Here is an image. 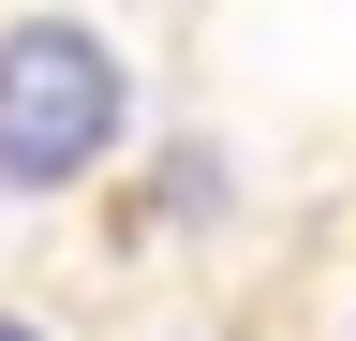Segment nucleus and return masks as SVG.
<instances>
[{
    "mask_svg": "<svg viewBox=\"0 0 356 341\" xmlns=\"http://www.w3.org/2000/svg\"><path fill=\"white\" fill-rule=\"evenodd\" d=\"M341 341H356V297H341Z\"/></svg>",
    "mask_w": 356,
    "mask_h": 341,
    "instance_id": "7ed1b4c3",
    "label": "nucleus"
},
{
    "mask_svg": "<svg viewBox=\"0 0 356 341\" xmlns=\"http://www.w3.org/2000/svg\"><path fill=\"white\" fill-rule=\"evenodd\" d=\"M0 341H44V326H15V312H0Z\"/></svg>",
    "mask_w": 356,
    "mask_h": 341,
    "instance_id": "f03ea898",
    "label": "nucleus"
},
{
    "mask_svg": "<svg viewBox=\"0 0 356 341\" xmlns=\"http://www.w3.org/2000/svg\"><path fill=\"white\" fill-rule=\"evenodd\" d=\"M134 119V60L89 15H15L0 30V193H74Z\"/></svg>",
    "mask_w": 356,
    "mask_h": 341,
    "instance_id": "f257e3e1",
    "label": "nucleus"
}]
</instances>
